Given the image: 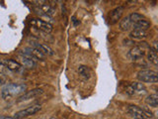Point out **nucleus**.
<instances>
[{
  "label": "nucleus",
  "mask_w": 158,
  "mask_h": 119,
  "mask_svg": "<svg viewBox=\"0 0 158 119\" xmlns=\"http://www.w3.org/2000/svg\"><path fill=\"white\" fill-rule=\"evenodd\" d=\"M128 18H130V20L133 24H135L141 19H144V17H143L141 14H138V13H131L130 16H128Z\"/></svg>",
  "instance_id": "aec40b11"
},
{
  "label": "nucleus",
  "mask_w": 158,
  "mask_h": 119,
  "mask_svg": "<svg viewBox=\"0 0 158 119\" xmlns=\"http://www.w3.org/2000/svg\"><path fill=\"white\" fill-rule=\"evenodd\" d=\"M131 86H132L133 89H135V92H138V93H146L147 92V89H146L145 86L141 82H132Z\"/></svg>",
  "instance_id": "6ab92c4d"
},
{
  "label": "nucleus",
  "mask_w": 158,
  "mask_h": 119,
  "mask_svg": "<svg viewBox=\"0 0 158 119\" xmlns=\"http://www.w3.org/2000/svg\"><path fill=\"white\" fill-rule=\"evenodd\" d=\"M151 24L149 21H147L145 19H141L138 22H136L135 24H133V27L135 29H138V30H142V31H146L150 28Z\"/></svg>",
  "instance_id": "f8f14e48"
},
{
  "label": "nucleus",
  "mask_w": 158,
  "mask_h": 119,
  "mask_svg": "<svg viewBox=\"0 0 158 119\" xmlns=\"http://www.w3.org/2000/svg\"><path fill=\"white\" fill-rule=\"evenodd\" d=\"M142 111H143V113H144L145 117H152V112L149 110V109L144 108V109H142Z\"/></svg>",
  "instance_id": "4be33fe9"
},
{
  "label": "nucleus",
  "mask_w": 158,
  "mask_h": 119,
  "mask_svg": "<svg viewBox=\"0 0 158 119\" xmlns=\"http://www.w3.org/2000/svg\"><path fill=\"white\" fill-rule=\"evenodd\" d=\"M147 58H148V61L150 63H152L154 66H157L158 64V56H157V52L153 51L151 49V47L148 50V54H147Z\"/></svg>",
  "instance_id": "a211bd4d"
},
{
  "label": "nucleus",
  "mask_w": 158,
  "mask_h": 119,
  "mask_svg": "<svg viewBox=\"0 0 158 119\" xmlns=\"http://www.w3.org/2000/svg\"><path fill=\"white\" fill-rule=\"evenodd\" d=\"M4 82H5V78L0 74V84H3Z\"/></svg>",
  "instance_id": "393cba45"
},
{
  "label": "nucleus",
  "mask_w": 158,
  "mask_h": 119,
  "mask_svg": "<svg viewBox=\"0 0 158 119\" xmlns=\"http://www.w3.org/2000/svg\"><path fill=\"white\" fill-rule=\"evenodd\" d=\"M78 73H79V76L83 77L84 79H88V78H90L91 71H90V68L86 66H80L78 68Z\"/></svg>",
  "instance_id": "f3484780"
},
{
  "label": "nucleus",
  "mask_w": 158,
  "mask_h": 119,
  "mask_svg": "<svg viewBox=\"0 0 158 119\" xmlns=\"http://www.w3.org/2000/svg\"><path fill=\"white\" fill-rule=\"evenodd\" d=\"M123 43H127V46H128V45H133V44H135L132 41H131V40H128V39L125 40V41H123Z\"/></svg>",
  "instance_id": "b1692460"
},
{
  "label": "nucleus",
  "mask_w": 158,
  "mask_h": 119,
  "mask_svg": "<svg viewBox=\"0 0 158 119\" xmlns=\"http://www.w3.org/2000/svg\"><path fill=\"white\" fill-rule=\"evenodd\" d=\"M19 59H20V61H21V63L24 64V66L29 68H35V67L37 66L36 60H34L32 58L28 57L27 55H24L23 53H20L19 54Z\"/></svg>",
  "instance_id": "9d476101"
},
{
  "label": "nucleus",
  "mask_w": 158,
  "mask_h": 119,
  "mask_svg": "<svg viewBox=\"0 0 158 119\" xmlns=\"http://www.w3.org/2000/svg\"><path fill=\"white\" fill-rule=\"evenodd\" d=\"M137 78L142 82L156 83L158 82V74L156 72L145 69V71H140L137 73Z\"/></svg>",
  "instance_id": "f03ea898"
},
{
  "label": "nucleus",
  "mask_w": 158,
  "mask_h": 119,
  "mask_svg": "<svg viewBox=\"0 0 158 119\" xmlns=\"http://www.w3.org/2000/svg\"><path fill=\"white\" fill-rule=\"evenodd\" d=\"M31 23L33 26H35L36 28H38L39 30H41L43 32H46V33H51L52 31V24H49L48 22H44L43 20H40V19H33L31 20Z\"/></svg>",
  "instance_id": "39448f33"
},
{
  "label": "nucleus",
  "mask_w": 158,
  "mask_h": 119,
  "mask_svg": "<svg viewBox=\"0 0 158 119\" xmlns=\"http://www.w3.org/2000/svg\"><path fill=\"white\" fill-rule=\"evenodd\" d=\"M42 109L41 105H33V106H30L26 109H24V110H21V111H18L17 113L14 114V118L16 119H21V118H24V117H27V116H30V115H34V114L38 113L40 110Z\"/></svg>",
  "instance_id": "7ed1b4c3"
},
{
  "label": "nucleus",
  "mask_w": 158,
  "mask_h": 119,
  "mask_svg": "<svg viewBox=\"0 0 158 119\" xmlns=\"http://www.w3.org/2000/svg\"><path fill=\"white\" fill-rule=\"evenodd\" d=\"M144 55H145V50H143L140 46H135L128 52L127 57L131 60H132V61H139L140 59L143 58Z\"/></svg>",
  "instance_id": "20e7f679"
},
{
  "label": "nucleus",
  "mask_w": 158,
  "mask_h": 119,
  "mask_svg": "<svg viewBox=\"0 0 158 119\" xmlns=\"http://www.w3.org/2000/svg\"><path fill=\"white\" fill-rule=\"evenodd\" d=\"M3 64L5 68H7L10 71H19L22 68V64L16 61H14V60H5Z\"/></svg>",
  "instance_id": "9b49d317"
},
{
  "label": "nucleus",
  "mask_w": 158,
  "mask_h": 119,
  "mask_svg": "<svg viewBox=\"0 0 158 119\" xmlns=\"http://www.w3.org/2000/svg\"><path fill=\"white\" fill-rule=\"evenodd\" d=\"M0 119H16L14 117H7V116H0Z\"/></svg>",
  "instance_id": "a878e982"
},
{
  "label": "nucleus",
  "mask_w": 158,
  "mask_h": 119,
  "mask_svg": "<svg viewBox=\"0 0 158 119\" xmlns=\"http://www.w3.org/2000/svg\"><path fill=\"white\" fill-rule=\"evenodd\" d=\"M34 48L38 49L40 52L43 53V54L44 55V56H46V55H48V56H52V55L53 54V53H52V50L51 48H49V47L46 46V45H44V44L35 43V44H34Z\"/></svg>",
  "instance_id": "4468645a"
},
{
  "label": "nucleus",
  "mask_w": 158,
  "mask_h": 119,
  "mask_svg": "<svg viewBox=\"0 0 158 119\" xmlns=\"http://www.w3.org/2000/svg\"><path fill=\"white\" fill-rule=\"evenodd\" d=\"M132 27H133V23L130 20L128 16L125 17L120 22V28H121V30H123V31H128V30H131Z\"/></svg>",
  "instance_id": "2eb2a0df"
},
{
  "label": "nucleus",
  "mask_w": 158,
  "mask_h": 119,
  "mask_svg": "<svg viewBox=\"0 0 158 119\" xmlns=\"http://www.w3.org/2000/svg\"><path fill=\"white\" fill-rule=\"evenodd\" d=\"M123 12V7H122V6L117 7L114 10H112V11L110 12V14H109V18H108L109 24L114 25V24L118 23V20H120L122 17Z\"/></svg>",
  "instance_id": "423d86ee"
},
{
  "label": "nucleus",
  "mask_w": 158,
  "mask_h": 119,
  "mask_svg": "<svg viewBox=\"0 0 158 119\" xmlns=\"http://www.w3.org/2000/svg\"><path fill=\"white\" fill-rule=\"evenodd\" d=\"M130 37L131 39H137V40L144 39L147 37V32L142 31V30H138V29H133L130 33Z\"/></svg>",
  "instance_id": "ddd939ff"
},
{
  "label": "nucleus",
  "mask_w": 158,
  "mask_h": 119,
  "mask_svg": "<svg viewBox=\"0 0 158 119\" xmlns=\"http://www.w3.org/2000/svg\"><path fill=\"white\" fill-rule=\"evenodd\" d=\"M36 11L41 15H47V16H52L54 14V7L52 5L46 3V4H39L36 8Z\"/></svg>",
  "instance_id": "0eeeda50"
},
{
  "label": "nucleus",
  "mask_w": 158,
  "mask_h": 119,
  "mask_svg": "<svg viewBox=\"0 0 158 119\" xmlns=\"http://www.w3.org/2000/svg\"><path fill=\"white\" fill-rule=\"evenodd\" d=\"M26 90V86L22 83H10L6 84L3 88H2V97L7 99L10 98L14 95H18L20 93H24V91Z\"/></svg>",
  "instance_id": "f257e3e1"
},
{
  "label": "nucleus",
  "mask_w": 158,
  "mask_h": 119,
  "mask_svg": "<svg viewBox=\"0 0 158 119\" xmlns=\"http://www.w3.org/2000/svg\"><path fill=\"white\" fill-rule=\"evenodd\" d=\"M125 90H126V93L127 94H128V95H133V94L135 93V89L132 88V86H127V87L125 88Z\"/></svg>",
  "instance_id": "412c9836"
},
{
  "label": "nucleus",
  "mask_w": 158,
  "mask_h": 119,
  "mask_svg": "<svg viewBox=\"0 0 158 119\" xmlns=\"http://www.w3.org/2000/svg\"><path fill=\"white\" fill-rule=\"evenodd\" d=\"M145 102L148 106L150 107H157L158 105V95L157 94H150V95H148L145 99Z\"/></svg>",
  "instance_id": "dca6fc26"
},
{
  "label": "nucleus",
  "mask_w": 158,
  "mask_h": 119,
  "mask_svg": "<svg viewBox=\"0 0 158 119\" xmlns=\"http://www.w3.org/2000/svg\"><path fill=\"white\" fill-rule=\"evenodd\" d=\"M4 69H5V66H4L3 62H0V74L4 72Z\"/></svg>",
  "instance_id": "5701e85b"
},
{
  "label": "nucleus",
  "mask_w": 158,
  "mask_h": 119,
  "mask_svg": "<svg viewBox=\"0 0 158 119\" xmlns=\"http://www.w3.org/2000/svg\"><path fill=\"white\" fill-rule=\"evenodd\" d=\"M43 93V89H40V88H35V89H32V90H29V91H26L24 92L21 96L18 98V101H26V100H29V99H32L34 97H36L40 94Z\"/></svg>",
  "instance_id": "6e6552de"
},
{
  "label": "nucleus",
  "mask_w": 158,
  "mask_h": 119,
  "mask_svg": "<svg viewBox=\"0 0 158 119\" xmlns=\"http://www.w3.org/2000/svg\"><path fill=\"white\" fill-rule=\"evenodd\" d=\"M127 112L135 119H145V115L142 109L136 105H130L127 107Z\"/></svg>",
  "instance_id": "1a4fd4ad"
}]
</instances>
